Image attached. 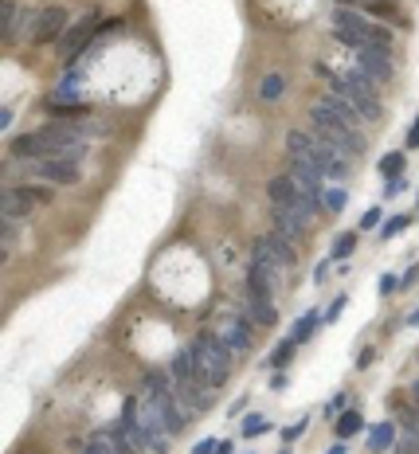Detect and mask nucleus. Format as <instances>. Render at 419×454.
Wrapping results in <instances>:
<instances>
[{
	"label": "nucleus",
	"instance_id": "1",
	"mask_svg": "<svg viewBox=\"0 0 419 454\" xmlns=\"http://www.w3.org/2000/svg\"><path fill=\"white\" fill-rule=\"evenodd\" d=\"M286 149H290V157L306 161L309 168H318L321 177H330V180H345V177H349V157H345L337 145L321 141L318 133L290 129V133H286Z\"/></svg>",
	"mask_w": 419,
	"mask_h": 454
},
{
	"label": "nucleus",
	"instance_id": "2",
	"mask_svg": "<svg viewBox=\"0 0 419 454\" xmlns=\"http://www.w3.org/2000/svg\"><path fill=\"white\" fill-rule=\"evenodd\" d=\"M196 353L200 360H204V372H208V384L220 392L223 384H228V376H231V365H235V349L223 341L220 333H212V329H200L196 333Z\"/></svg>",
	"mask_w": 419,
	"mask_h": 454
},
{
	"label": "nucleus",
	"instance_id": "3",
	"mask_svg": "<svg viewBox=\"0 0 419 454\" xmlns=\"http://www.w3.org/2000/svg\"><path fill=\"white\" fill-rule=\"evenodd\" d=\"M251 263H259V267L279 270V274H290V270L298 267V243L282 239L279 231L255 235V243H251Z\"/></svg>",
	"mask_w": 419,
	"mask_h": 454
},
{
	"label": "nucleus",
	"instance_id": "4",
	"mask_svg": "<svg viewBox=\"0 0 419 454\" xmlns=\"http://www.w3.org/2000/svg\"><path fill=\"white\" fill-rule=\"evenodd\" d=\"M267 196H270V207H286V212H294V216H302L309 224V219L318 216V204L302 192L294 180L286 177V173H279V177L267 180Z\"/></svg>",
	"mask_w": 419,
	"mask_h": 454
},
{
	"label": "nucleus",
	"instance_id": "5",
	"mask_svg": "<svg viewBox=\"0 0 419 454\" xmlns=\"http://www.w3.org/2000/svg\"><path fill=\"white\" fill-rule=\"evenodd\" d=\"M67 28H71V12L63 8V4H47V8H40L36 16H31V43H55V40H63L67 36Z\"/></svg>",
	"mask_w": 419,
	"mask_h": 454
},
{
	"label": "nucleus",
	"instance_id": "6",
	"mask_svg": "<svg viewBox=\"0 0 419 454\" xmlns=\"http://www.w3.org/2000/svg\"><path fill=\"white\" fill-rule=\"evenodd\" d=\"M345 87H349V98H353V106L360 110L365 122L384 118V110H380V102H376V87H372V79L365 71H345Z\"/></svg>",
	"mask_w": 419,
	"mask_h": 454
},
{
	"label": "nucleus",
	"instance_id": "7",
	"mask_svg": "<svg viewBox=\"0 0 419 454\" xmlns=\"http://www.w3.org/2000/svg\"><path fill=\"white\" fill-rule=\"evenodd\" d=\"M216 333H220L223 341L235 349V356L255 353V325H251L247 314H228V317H220V329H216Z\"/></svg>",
	"mask_w": 419,
	"mask_h": 454
},
{
	"label": "nucleus",
	"instance_id": "8",
	"mask_svg": "<svg viewBox=\"0 0 419 454\" xmlns=\"http://www.w3.org/2000/svg\"><path fill=\"white\" fill-rule=\"evenodd\" d=\"M94 31H98V12H87L82 20H75L67 28V36L59 40V55H63V63H71L75 55H79L82 47H87L90 40H94Z\"/></svg>",
	"mask_w": 419,
	"mask_h": 454
},
{
	"label": "nucleus",
	"instance_id": "9",
	"mask_svg": "<svg viewBox=\"0 0 419 454\" xmlns=\"http://www.w3.org/2000/svg\"><path fill=\"white\" fill-rule=\"evenodd\" d=\"M8 153H12L16 161H31V165H36V161H51V157H59V153H55V145H51V141L43 138L40 129H36V133H20V138H12Z\"/></svg>",
	"mask_w": 419,
	"mask_h": 454
},
{
	"label": "nucleus",
	"instance_id": "10",
	"mask_svg": "<svg viewBox=\"0 0 419 454\" xmlns=\"http://www.w3.org/2000/svg\"><path fill=\"white\" fill-rule=\"evenodd\" d=\"M286 177L294 180V184H298L302 192H306V196L314 200V204H318V207H325V204H321V196H325V184H321V180H325V177H321L318 168H309L306 161L290 157V161H286Z\"/></svg>",
	"mask_w": 419,
	"mask_h": 454
},
{
	"label": "nucleus",
	"instance_id": "11",
	"mask_svg": "<svg viewBox=\"0 0 419 454\" xmlns=\"http://www.w3.org/2000/svg\"><path fill=\"white\" fill-rule=\"evenodd\" d=\"M357 71H365L372 82H392V75H396V63H392L388 51L360 47V51H357Z\"/></svg>",
	"mask_w": 419,
	"mask_h": 454
},
{
	"label": "nucleus",
	"instance_id": "12",
	"mask_svg": "<svg viewBox=\"0 0 419 454\" xmlns=\"http://www.w3.org/2000/svg\"><path fill=\"white\" fill-rule=\"evenodd\" d=\"M36 177L43 180V184H79V161L71 157H51V161H40L36 165Z\"/></svg>",
	"mask_w": 419,
	"mask_h": 454
},
{
	"label": "nucleus",
	"instance_id": "13",
	"mask_svg": "<svg viewBox=\"0 0 419 454\" xmlns=\"http://www.w3.org/2000/svg\"><path fill=\"white\" fill-rule=\"evenodd\" d=\"M279 282H282L279 270L259 267V263H251V267H247V298H274Z\"/></svg>",
	"mask_w": 419,
	"mask_h": 454
},
{
	"label": "nucleus",
	"instance_id": "14",
	"mask_svg": "<svg viewBox=\"0 0 419 454\" xmlns=\"http://www.w3.org/2000/svg\"><path fill=\"white\" fill-rule=\"evenodd\" d=\"M270 224H274V231H279L282 239H290V243H302L309 231V224L302 216H294V212H286V207H270Z\"/></svg>",
	"mask_w": 419,
	"mask_h": 454
},
{
	"label": "nucleus",
	"instance_id": "15",
	"mask_svg": "<svg viewBox=\"0 0 419 454\" xmlns=\"http://www.w3.org/2000/svg\"><path fill=\"white\" fill-rule=\"evenodd\" d=\"M31 207H36V200L24 196V188H20V184L8 188V192L0 196V216H4V219H24V216L31 212Z\"/></svg>",
	"mask_w": 419,
	"mask_h": 454
},
{
	"label": "nucleus",
	"instance_id": "16",
	"mask_svg": "<svg viewBox=\"0 0 419 454\" xmlns=\"http://www.w3.org/2000/svg\"><path fill=\"white\" fill-rule=\"evenodd\" d=\"M365 446H369L372 454L392 451V446H396V419H384V423L369 427V431H365Z\"/></svg>",
	"mask_w": 419,
	"mask_h": 454
},
{
	"label": "nucleus",
	"instance_id": "17",
	"mask_svg": "<svg viewBox=\"0 0 419 454\" xmlns=\"http://www.w3.org/2000/svg\"><path fill=\"white\" fill-rule=\"evenodd\" d=\"M247 317H251V325H259V329L279 325V309H274L270 298H247Z\"/></svg>",
	"mask_w": 419,
	"mask_h": 454
},
{
	"label": "nucleus",
	"instance_id": "18",
	"mask_svg": "<svg viewBox=\"0 0 419 454\" xmlns=\"http://www.w3.org/2000/svg\"><path fill=\"white\" fill-rule=\"evenodd\" d=\"M0 36L4 40H16L20 36V4L16 0H4L0 4Z\"/></svg>",
	"mask_w": 419,
	"mask_h": 454
},
{
	"label": "nucleus",
	"instance_id": "19",
	"mask_svg": "<svg viewBox=\"0 0 419 454\" xmlns=\"http://www.w3.org/2000/svg\"><path fill=\"white\" fill-rule=\"evenodd\" d=\"M333 28H349V31H360V36H369L372 24L365 20L357 8H337V12H333Z\"/></svg>",
	"mask_w": 419,
	"mask_h": 454
},
{
	"label": "nucleus",
	"instance_id": "20",
	"mask_svg": "<svg viewBox=\"0 0 419 454\" xmlns=\"http://www.w3.org/2000/svg\"><path fill=\"white\" fill-rule=\"evenodd\" d=\"M282 94H286V75H279V71H270L267 79L259 82V98H263V102H279Z\"/></svg>",
	"mask_w": 419,
	"mask_h": 454
},
{
	"label": "nucleus",
	"instance_id": "21",
	"mask_svg": "<svg viewBox=\"0 0 419 454\" xmlns=\"http://www.w3.org/2000/svg\"><path fill=\"white\" fill-rule=\"evenodd\" d=\"M333 431H337V439H353V434L365 431V419H360V411H345V415H337Z\"/></svg>",
	"mask_w": 419,
	"mask_h": 454
},
{
	"label": "nucleus",
	"instance_id": "22",
	"mask_svg": "<svg viewBox=\"0 0 419 454\" xmlns=\"http://www.w3.org/2000/svg\"><path fill=\"white\" fill-rule=\"evenodd\" d=\"M82 454H122V451H118V443H114L106 431H94L87 439V446H82Z\"/></svg>",
	"mask_w": 419,
	"mask_h": 454
},
{
	"label": "nucleus",
	"instance_id": "23",
	"mask_svg": "<svg viewBox=\"0 0 419 454\" xmlns=\"http://www.w3.org/2000/svg\"><path fill=\"white\" fill-rule=\"evenodd\" d=\"M396 427L408 434H419V404H396Z\"/></svg>",
	"mask_w": 419,
	"mask_h": 454
},
{
	"label": "nucleus",
	"instance_id": "24",
	"mask_svg": "<svg viewBox=\"0 0 419 454\" xmlns=\"http://www.w3.org/2000/svg\"><path fill=\"white\" fill-rule=\"evenodd\" d=\"M321 321H325V317H321L318 309H309V314H302V317H298V325H294V333H290V337H294V341L302 345V341H309V333H314V329H318Z\"/></svg>",
	"mask_w": 419,
	"mask_h": 454
},
{
	"label": "nucleus",
	"instance_id": "25",
	"mask_svg": "<svg viewBox=\"0 0 419 454\" xmlns=\"http://www.w3.org/2000/svg\"><path fill=\"white\" fill-rule=\"evenodd\" d=\"M404 165H408L404 153H384V157H380V177H384V180H399Z\"/></svg>",
	"mask_w": 419,
	"mask_h": 454
},
{
	"label": "nucleus",
	"instance_id": "26",
	"mask_svg": "<svg viewBox=\"0 0 419 454\" xmlns=\"http://www.w3.org/2000/svg\"><path fill=\"white\" fill-rule=\"evenodd\" d=\"M353 251H357V231H345V235H337V239H333L330 258H333V263H341V258H349Z\"/></svg>",
	"mask_w": 419,
	"mask_h": 454
},
{
	"label": "nucleus",
	"instance_id": "27",
	"mask_svg": "<svg viewBox=\"0 0 419 454\" xmlns=\"http://www.w3.org/2000/svg\"><path fill=\"white\" fill-rule=\"evenodd\" d=\"M294 353H298V341H294V337L279 341V349H274V356H270V368H286L290 360H294Z\"/></svg>",
	"mask_w": 419,
	"mask_h": 454
},
{
	"label": "nucleus",
	"instance_id": "28",
	"mask_svg": "<svg viewBox=\"0 0 419 454\" xmlns=\"http://www.w3.org/2000/svg\"><path fill=\"white\" fill-rule=\"evenodd\" d=\"M321 204H325V212H341V207L349 204V192L341 184H333V188H325V196H321Z\"/></svg>",
	"mask_w": 419,
	"mask_h": 454
},
{
	"label": "nucleus",
	"instance_id": "29",
	"mask_svg": "<svg viewBox=\"0 0 419 454\" xmlns=\"http://www.w3.org/2000/svg\"><path fill=\"white\" fill-rule=\"evenodd\" d=\"M267 431H270V419H267V415L255 411V415H247V419H243V434H251V439H255V434H267Z\"/></svg>",
	"mask_w": 419,
	"mask_h": 454
},
{
	"label": "nucleus",
	"instance_id": "30",
	"mask_svg": "<svg viewBox=\"0 0 419 454\" xmlns=\"http://www.w3.org/2000/svg\"><path fill=\"white\" fill-rule=\"evenodd\" d=\"M408 224H411V216H392V219H384V227H380V239H396Z\"/></svg>",
	"mask_w": 419,
	"mask_h": 454
},
{
	"label": "nucleus",
	"instance_id": "31",
	"mask_svg": "<svg viewBox=\"0 0 419 454\" xmlns=\"http://www.w3.org/2000/svg\"><path fill=\"white\" fill-rule=\"evenodd\" d=\"M369 47L388 51V47H392V28H380V24H372V31H369Z\"/></svg>",
	"mask_w": 419,
	"mask_h": 454
},
{
	"label": "nucleus",
	"instance_id": "32",
	"mask_svg": "<svg viewBox=\"0 0 419 454\" xmlns=\"http://www.w3.org/2000/svg\"><path fill=\"white\" fill-rule=\"evenodd\" d=\"M24 188V196H31L36 204H47L51 200V184H20Z\"/></svg>",
	"mask_w": 419,
	"mask_h": 454
},
{
	"label": "nucleus",
	"instance_id": "33",
	"mask_svg": "<svg viewBox=\"0 0 419 454\" xmlns=\"http://www.w3.org/2000/svg\"><path fill=\"white\" fill-rule=\"evenodd\" d=\"M392 451H396V454H419V434H404V439H396Z\"/></svg>",
	"mask_w": 419,
	"mask_h": 454
},
{
	"label": "nucleus",
	"instance_id": "34",
	"mask_svg": "<svg viewBox=\"0 0 419 454\" xmlns=\"http://www.w3.org/2000/svg\"><path fill=\"white\" fill-rule=\"evenodd\" d=\"M220 451V439H200L196 446H192V454H216Z\"/></svg>",
	"mask_w": 419,
	"mask_h": 454
},
{
	"label": "nucleus",
	"instance_id": "35",
	"mask_svg": "<svg viewBox=\"0 0 419 454\" xmlns=\"http://www.w3.org/2000/svg\"><path fill=\"white\" fill-rule=\"evenodd\" d=\"M376 224H380V207H369V212L360 216V231H372Z\"/></svg>",
	"mask_w": 419,
	"mask_h": 454
},
{
	"label": "nucleus",
	"instance_id": "36",
	"mask_svg": "<svg viewBox=\"0 0 419 454\" xmlns=\"http://www.w3.org/2000/svg\"><path fill=\"white\" fill-rule=\"evenodd\" d=\"M345 302H349V298H345V294H341V298H333V306L325 309V321H337V314H341V309H345Z\"/></svg>",
	"mask_w": 419,
	"mask_h": 454
},
{
	"label": "nucleus",
	"instance_id": "37",
	"mask_svg": "<svg viewBox=\"0 0 419 454\" xmlns=\"http://www.w3.org/2000/svg\"><path fill=\"white\" fill-rule=\"evenodd\" d=\"M396 286H399L396 274H384V278H380V294H396Z\"/></svg>",
	"mask_w": 419,
	"mask_h": 454
},
{
	"label": "nucleus",
	"instance_id": "38",
	"mask_svg": "<svg viewBox=\"0 0 419 454\" xmlns=\"http://www.w3.org/2000/svg\"><path fill=\"white\" fill-rule=\"evenodd\" d=\"M302 431H306V419H302V423H294V427H286V431H282V439H286V443H294Z\"/></svg>",
	"mask_w": 419,
	"mask_h": 454
},
{
	"label": "nucleus",
	"instance_id": "39",
	"mask_svg": "<svg viewBox=\"0 0 419 454\" xmlns=\"http://www.w3.org/2000/svg\"><path fill=\"white\" fill-rule=\"evenodd\" d=\"M12 118H16V114H12V106H4V110H0V133H4V129L12 126Z\"/></svg>",
	"mask_w": 419,
	"mask_h": 454
},
{
	"label": "nucleus",
	"instance_id": "40",
	"mask_svg": "<svg viewBox=\"0 0 419 454\" xmlns=\"http://www.w3.org/2000/svg\"><path fill=\"white\" fill-rule=\"evenodd\" d=\"M290 380H286V372H274V380H270V392H282Z\"/></svg>",
	"mask_w": 419,
	"mask_h": 454
},
{
	"label": "nucleus",
	"instance_id": "41",
	"mask_svg": "<svg viewBox=\"0 0 419 454\" xmlns=\"http://www.w3.org/2000/svg\"><path fill=\"white\" fill-rule=\"evenodd\" d=\"M408 149H419V118H416V126L408 129Z\"/></svg>",
	"mask_w": 419,
	"mask_h": 454
},
{
	"label": "nucleus",
	"instance_id": "42",
	"mask_svg": "<svg viewBox=\"0 0 419 454\" xmlns=\"http://www.w3.org/2000/svg\"><path fill=\"white\" fill-rule=\"evenodd\" d=\"M416 278H419V263H416V267H411L404 278H399V286H408V290H411V282H416Z\"/></svg>",
	"mask_w": 419,
	"mask_h": 454
},
{
	"label": "nucleus",
	"instance_id": "43",
	"mask_svg": "<svg viewBox=\"0 0 419 454\" xmlns=\"http://www.w3.org/2000/svg\"><path fill=\"white\" fill-rule=\"evenodd\" d=\"M325 274H330V263H318V267H314V282H321Z\"/></svg>",
	"mask_w": 419,
	"mask_h": 454
},
{
	"label": "nucleus",
	"instance_id": "44",
	"mask_svg": "<svg viewBox=\"0 0 419 454\" xmlns=\"http://www.w3.org/2000/svg\"><path fill=\"white\" fill-rule=\"evenodd\" d=\"M341 407H345V395H333V400H330V407H325V411H341Z\"/></svg>",
	"mask_w": 419,
	"mask_h": 454
},
{
	"label": "nucleus",
	"instance_id": "45",
	"mask_svg": "<svg viewBox=\"0 0 419 454\" xmlns=\"http://www.w3.org/2000/svg\"><path fill=\"white\" fill-rule=\"evenodd\" d=\"M399 188H404V184H399V180H388V188H384V200H392V196H396V192H399Z\"/></svg>",
	"mask_w": 419,
	"mask_h": 454
},
{
	"label": "nucleus",
	"instance_id": "46",
	"mask_svg": "<svg viewBox=\"0 0 419 454\" xmlns=\"http://www.w3.org/2000/svg\"><path fill=\"white\" fill-rule=\"evenodd\" d=\"M372 353H376V349H365V353H360V360H357V365H360V368H369V365H372Z\"/></svg>",
	"mask_w": 419,
	"mask_h": 454
},
{
	"label": "nucleus",
	"instance_id": "47",
	"mask_svg": "<svg viewBox=\"0 0 419 454\" xmlns=\"http://www.w3.org/2000/svg\"><path fill=\"white\" fill-rule=\"evenodd\" d=\"M411 404H419V380H411Z\"/></svg>",
	"mask_w": 419,
	"mask_h": 454
},
{
	"label": "nucleus",
	"instance_id": "48",
	"mask_svg": "<svg viewBox=\"0 0 419 454\" xmlns=\"http://www.w3.org/2000/svg\"><path fill=\"white\" fill-rule=\"evenodd\" d=\"M330 454H349V446H345V439H341V443H337V446H333V451H330Z\"/></svg>",
	"mask_w": 419,
	"mask_h": 454
},
{
	"label": "nucleus",
	"instance_id": "49",
	"mask_svg": "<svg viewBox=\"0 0 419 454\" xmlns=\"http://www.w3.org/2000/svg\"><path fill=\"white\" fill-rule=\"evenodd\" d=\"M408 325H419V306H416V309H411V314H408Z\"/></svg>",
	"mask_w": 419,
	"mask_h": 454
},
{
	"label": "nucleus",
	"instance_id": "50",
	"mask_svg": "<svg viewBox=\"0 0 419 454\" xmlns=\"http://www.w3.org/2000/svg\"><path fill=\"white\" fill-rule=\"evenodd\" d=\"M216 454H235V451H231V443H220V451H216Z\"/></svg>",
	"mask_w": 419,
	"mask_h": 454
},
{
	"label": "nucleus",
	"instance_id": "51",
	"mask_svg": "<svg viewBox=\"0 0 419 454\" xmlns=\"http://www.w3.org/2000/svg\"><path fill=\"white\" fill-rule=\"evenodd\" d=\"M353 4H357V0H337V8H353Z\"/></svg>",
	"mask_w": 419,
	"mask_h": 454
},
{
	"label": "nucleus",
	"instance_id": "52",
	"mask_svg": "<svg viewBox=\"0 0 419 454\" xmlns=\"http://www.w3.org/2000/svg\"><path fill=\"white\" fill-rule=\"evenodd\" d=\"M392 4H396V0H392Z\"/></svg>",
	"mask_w": 419,
	"mask_h": 454
},
{
	"label": "nucleus",
	"instance_id": "53",
	"mask_svg": "<svg viewBox=\"0 0 419 454\" xmlns=\"http://www.w3.org/2000/svg\"><path fill=\"white\" fill-rule=\"evenodd\" d=\"M282 454H286V451H282Z\"/></svg>",
	"mask_w": 419,
	"mask_h": 454
},
{
	"label": "nucleus",
	"instance_id": "54",
	"mask_svg": "<svg viewBox=\"0 0 419 454\" xmlns=\"http://www.w3.org/2000/svg\"><path fill=\"white\" fill-rule=\"evenodd\" d=\"M79 454H82V451H79Z\"/></svg>",
	"mask_w": 419,
	"mask_h": 454
}]
</instances>
